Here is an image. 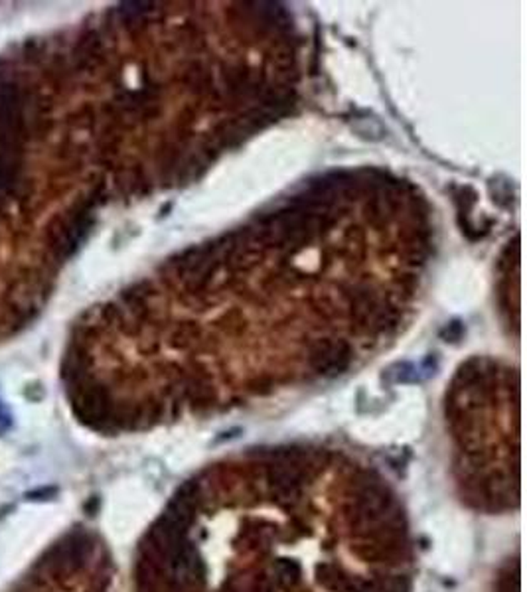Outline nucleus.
I'll list each match as a JSON object with an SVG mask.
<instances>
[{
  "label": "nucleus",
  "mask_w": 527,
  "mask_h": 592,
  "mask_svg": "<svg viewBox=\"0 0 527 592\" xmlns=\"http://www.w3.org/2000/svg\"><path fill=\"white\" fill-rule=\"evenodd\" d=\"M136 592H411L392 486L326 450L271 449L198 474L140 543Z\"/></svg>",
  "instance_id": "f257e3e1"
},
{
  "label": "nucleus",
  "mask_w": 527,
  "mask_h": 592,
  "mask_svg": "<svg viewBox=\"0 0 527 592\" xmlns=\"http://www.w3.org/2000/svg\"><path fill=\"white\" fill-rule=\"evenodd\" d=\"M352 347L346 342H322L310 352V367L322 377H336L352 364Z\"/></svg>",
  "instance_id": "f03ea898"
},
{
  "label": "nucleus",
  "mask_w": 527,
  "mask_h": 592,
  "mask_svg": "<svg viewBox=\"0 0 527 592\" xmlns=\"http://www.w3.org/2000/svg\"><path fill=\"white\" fill-rule=\"evenodd\" d=\"M498 592H518V565L511 571V563H508L506 573L500 576Z\"/></svg>",
  "instance_id": "7ed1b4c3"
},
{
  "label": "nucleus",
  "mask_w": 527,
  "mask_h": 592,
  "mask_svg": "<svg viewBox=\"0 0 527 592\" xmlns=\"http://www.w3.org/2000/svg\"><path fill=\"white\" fill-rule=\"evenodd\" d=\"M462 324L460 322H452V324H449L446 328H444V332H442V338L446 340V342H456V340L462 338Z\"/></svg>",
  "instance_id": "20e7f679"
}]
</instances>
